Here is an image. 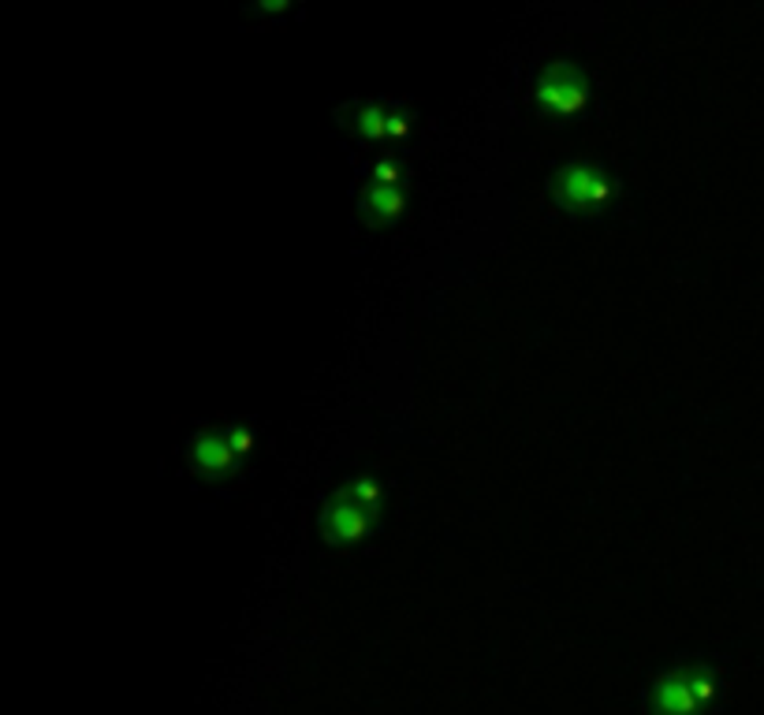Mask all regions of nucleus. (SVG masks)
Here are the masks:
<instances>
[{
    "instance_id": "423d86ee",
    "label": "nucleus",
    "mask_w": 764,
    "mask_h": 715,
    "mask_svg": "<svg viewBox=\"0 0 764 715\" xmlns=\"http://www.w3.org/2000/svg\"><path fill=\"white\" fill-rule=\"evenodd\" d=\"M399 101L391 98H366V101H347L336 109V120L347 127L363 142H388L391 116H396Z\"/></svg>"
},
{
    "instance_id": "9d476101",
    "label": "nucleus",
    "mask_w": 764,
    "mask_h": 715,
    "mask_svg": "<svg viewBox=\"0 0 764 715\" xmlns=\"http://www.w3.org/2000/svg\"><path fill=\"white\" fill-rule=\"evenodd\" d=\"M369 179H374V183L403 187V168H399L396 157H380V161L374 165V172H369Z\"/></svg>"
},
{
    "instance_id": "0eeeda50",
    "label": "nucleus",
    "mask_w": 764,
    "mask_h": 715,
    "mask_svg": "<svg viewBox=\"0 0 764 715\" xmlns=\"http://www.w3.org/2000/svg\"><path fill=\"white\" fill-rule=\"evenodd\" d=\"M403 209H407L403 187H388V183L366 179V190H363V198H358V212H363V220L369 228H388V224H396L403 217Z\"/></svg>"
},
{
    "instance_id": "20e7f679",
    "label": "nucleus",
    "mask_w": 764,
    "mask_h": 715,
    "mask_svg": "<svg viewBox=\"0 0 764 715\" xmlns=\"http://www.w3.org/2000/svg\"><path fill=\"white\" fill-rule=\"evenodd\" d=\"M377 522H380V515L374 507L358 504L347 488H339V493L325 504L317 526H321L325 544H333V548H347V544H363V540L374 537Z\"/></svg>"
},
{
    "instance_id": "39448f33",
    "label": "nucleus",
    "mask_w": 764,
    "mask_h": 715,
    "mask_svg": "<svg viewBox=\"0 0 764 715\" xmlns=\"http://www.w3.org/2000/svg\"><path fill=\"white\" fill-rule=\"evenodd\" d=\"M187 466L201 481L217 485L239 474L242 458L231 451V444L225 440V429H198L187 440Z\"/></svg>"
},
{
    "instance_id": "6e6552de",
    "label": "nucleus",
    "mask_w": 764,
    "mask_h": 715,
    "mask_svg": "<svg viewBox=\"0 0 764 715\" xmlns=\"http://www.w3.org/2000/svg\"><path fill=\"white\" fill-rule=\"evenodd\" d=\"M220 429H225V440L231 444V451L239 458H247L254 447H258V429H254L250 418H236V421L220 425Z\"/></svg>"
},
{
    "instance_id": "1a4fd4ad",
    "label": "nucleus",
    "mask_w": 764,
    "mask_h": 715,
    "mask_svg": "<svg viewBox=\"0 0 764 715\" xmlns=\"http://www.w3.org/2000/svg\"><path fill=\"white\" fill-rule=\"evenodd\" d=\"M344 488L358 499V504L380 510V499H385V485L374 481V477H355V481H347Z\"/></svg>"
},
{
    "instance_id": "f257e3e1",
    "label": "nucleus",
    "mask_w": 764,
    "mask_h": 715,
    "mask_svg": "<svg viewBox=\"0 0 764 715\" xmlns=\"http://www.w3.org/2000/svg\"><path fill=\"white\" fill-rule=\"evenodd\" d=\"M720 701H724V675L708 659L675 664L645 686L649 715H708L720 712Z\"/></svg>"
},
{
    "instance_id": "f03ea898",
    "label": "nucleus",
    "mask_w": 764,
    "mask_h": 715,
    "mask_svg": "<svg viewBox=\"0 0 764 715\" xmlns=\"http://www.w3.org/2000/svg\"><path fill=\"white\" fill-rule=\"evenodd\" d=\"M529 105L559 120H593L601 116L597 82L578 60H548L529 82Z\"/></svg>"
},
{
    "instance_id": "7ed1b4c3",
    "label": "nucleus",
    "mask_w": 764,
    "mask_h": 715,
    "mask_svg": "<svg viewBox=\"0 0 764 715\" xmlns=\"http://www.w3.org/2000/svg\"><path fill=\"white\" fill-rule=\"evenodd\" d=\"M619 179L601 161H567L548 176V198L570 220H597L615 206Z\"/></svg>"
}]
</instances>
